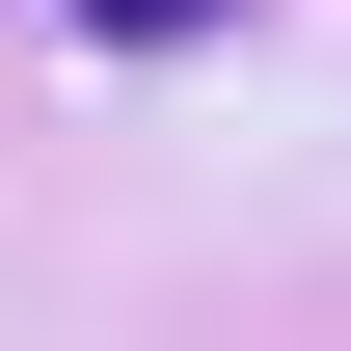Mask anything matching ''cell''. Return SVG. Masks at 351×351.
<instances>
[{"mask_svg":"<svg viewBox=\"0 0 351 351\" xmlns=\"http://www.w3.org/2000/svg\"><path fill=\"white\" fill-rule=\"evenodd\" d=\"M82 54H189V27H243V0H54Z\"/></svg>","mask_w":351,"mask_h":351,"instance_id":"6da1fadb","label":"cell"}]
</instances>
